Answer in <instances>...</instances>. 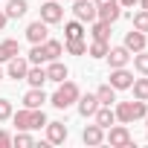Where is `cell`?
<instances>
[{
  "mask_svg": "<svg viewBox=\"0 0 148 148\" xmlns=\"http://www.w3.org/2000/svg\"><path fill=\"white\" fill-rule=\"evenodd\" d=\"M113 113H116V122H122V125H131V122H136V119H145V113H148V105H145L142 99H134V102H119Z\"/></svg>",
  "mask_w": 148,
  "mask_h": 148,
  "instance_id": "277c9868",
  "label": "cell"
},
{
  "mask_svg": "<svg viewBox=\"0 0 148 148\" xmlns=\"http://www.w3.org/2000/svg\"><path fill=\"white\" fill-rule=\"evenodd\" d=\"M12 102L9 99H0V122H6V119H12Z\"/></svg>",
  "mask_w": 148,
  "mask_h": 148,
  "instance_id": "1f68e13d",
  "label": "cell"
},
{
  "mask_svg": "<svg viewBox=\"0 0 148 148\" xmlns=\"http://www.w3.org/2000/svg\"><path fill=\"white\" fill-rule=\"evenodd\" d=\"M12 145H18V148H32V145H35V139L29 136V131H21L18 136H12Z\"/></svg>",
  "mask_w": 148,
  "mask_h": 148,
  "instance_id": "f546056e",
  "label": "cell"
},
{
  "mask_svg": "<svg viewBox=\"0 0 148 148\" xmlns=\"http://www.w3.org/2000/svg\"><path fill=\"white\" fill-rule=\"evenodd\" d=\"M6 21H9V18H6V12H3V6H0V32L6 29Z\"/></svg>",
  "mask_w": 148,
  "mask_h": 148,
  "instance_id": "836d02e7",
  "label": "cell"
},
{
  "mask_svg": "<svg viewBox=\"0 0 148 148\" xmlns=\"http://www.w3.org/2000/svg\"><path fill=\"white\" fill-rule=\"evenodd\" d=\"M139 6H142V9H148V0H139Z\"/></svg>",
  "mask_w": 148,
  "mask_h": 148,
  "instance_id": "d590c367",
  "label": "cell"
},
{
  "mask_svg": "<svg viewBox=\"0 0 148 148\" xmlns=\"http://www.w3.org/2000/svg\"><path fill=\"white\" fill-rule=\"evenodd\" d=\"M26 70H29V58L15 55V58H9V61H6V76H9V79H15V82L26 79Z\"/></svg>",
  "mask_w": 148,
  "mask_h": 148,
  "instance_id": "8fae6325",
  "label": "cell"
},
{
  "mask_svg": "<svg viewBox=\"0 0 148 148\" xmlns=\"http://www.w3.org/2000/svg\"><path fill=\"white\" fill-rule=\"evenodd\" d=\"M96 108H99V99H96V93H84V96H79V113L87 119V116H93L96 113Z\"/></svg>",
  "mask_w": 148,
  "mask_h": 148,
  "instance_id": "ac0fdd59",
  "label": "cell"
},
{
  "mask_svg": "<svg viewBox=\"0 0 148 148\" xmlns=\"http://www.w3.org/2000/svg\"><path fill=\"white\" fill-rule=\"evenodd\" d=\"M134 29H139V32H148V9H139V12L134 15Z\"/></svg>",
  "mask_w": 148,
  "mask_h": 148,
  "instance_id": "4dcf8cb0",
  "label": "cell"
},
{
  "mask_svg": "<svg viewBox=\"0 0 148 148\" xmlns=\"http://www.w3.org/2000/svg\"><path fill=\"white\" fill-rule=\"evenodd\" d=\"M108 79H110L108 84H110L113 90H131V84H134V73H131L128 67H113Z\"/></svg>",
  "mask_w": 148,
  "mask_h": 148,
  "instance_id": "52a82bcc",
  "label": "cell"
},
{
  "mask_svg": "<svg viewBox=\"0 0 148 148\" xmlns=\"http://www.w3.org/2000/svg\"><path fill=\"white\" fill-rule=\"evenodd\" d=\"M96 99H99V105H110V102H116V90L110 84H102L96 90Z\"/></svg>",
  "mask_w": 148,
  "mask_h": 148,
  "instance_id": "f1b7e54d",
  "label": "cell"
},
{
  "mask_svg": "<svg viewBox=\"0 0 148 148\" xmlns=\"http://www.w3.org/2000/svg\"><path fill=\"white\" fill-rule=\"evenodd\" d=\"M131 90H134V99H142V102H148V76H142V79H134Z\"/></svg>",
  "mask_w": 148,
  "mask_h": 148,
  "instance_id": "484cf974",
  "label": "cell"
},
{
  "mask_svg": "<svg viewBox=\"0 0 148 148\" xmlns=\"http://www.w3.org/2000/svg\"><path fill=\"white\" fill-rule=\"evenodd\" d=\"M67 76H70L67 64H61L58 58H55V61H49V67H47V82H55V84H58V82H64Z\"/></svg>",
  "mask_w": 148,
  "mask_h": 148,
  "instance_id": "e0dca14e",
  "label": "cell"
},
{
  "mask_svg": "<svg viewBox=\"0 0 148 148\" xmlns=\"http://www.w3.org/2000/svg\"><path fill=\"white\" fill-rule=\"evenodd\" d=\"M12 122L18 125V131H41L49 119L44 108H21L18 113H12Z\"/></svg>",
  "mask_w": 148,
  "mask_h": 148,
  "instance_id": "6da1fadb",
  "label": "cell"
},
{
  "mask_svg": "<svg viewBox=\"0 0 148 148\" xmlns=\"http://www.w3.org/2000/svg\"><path fill=\"white\" fill-rule=\"evenodd\" d=\"M122 47H125L131 55H134V52H142V49H145V32H139V29H131V32L125 35V44H122Z\"/></svg>",
  "mask_w": 148,
  "mask_h": 148,
  "instance_id": "4fadbf2b",
  "label": "cell"
},
{
  "mask_svg": "<svg viewBox=\"0 0 148 148\" xmlns=\"http://www.w3.org/2000/svg\"><path fill=\"white\" fill-rule=\"evenodd\" d=\"M0 82H3V70H0Z\"/></svg>",
  "mask_w": 148,
  "mask_h": 148,
  "instance_id": "8d00e7d4",
  "label": "cell"
},
{
  "mask_svg": "<svg viewBox=\"0 0 148 148\" xmlns=\"http://www.w3.org/2000/svg\"><path fill=\"white\" fill-rule=\"evenodd\" d=\"M47 38H49V23H44L41 18L26 26V41H29V44H44Z\"/></svg>",
  "mask_w": 148,
  "mask_h": 148,
  "instance_id": "30bf717a",
  "label": "cell"
},
{
  "mask_svg": "<svg viewBox=\"0 0 148 148\" xmlns=\"http://www.w3.org/2000/svg\"><path fill=\"white\" fill-rule=\"evenodd\" d=\"M70 38H84V23L82 21H67L64 23V41Z\"/></svg>",
  "mask_w": 148,
  "mask_h": 148,
  "instance_id": "cb8c5ba5",
  "label": "cell"
},
{
  "mask_svg": "<svg viewBox=\"0 0 148 148\" xmlns=\"http://www.w3.org/2000/svg\"><path fill=\"white\" fill-rule=\"evenodd\" d=\"M26 82H29L32 87H44V82H47V67L29 64V70H26Z\"/></svg>",
  "mask_w": 148,
  "mask_h": 148,
  "instance_id": "ffe728a7",
  "label": "cell"
},
{
  "mask_svg": "<svg viewBox=\"0 0 148 148\" xmlns=\"http://www.w3.org/2000/svg\"><path fill=\"white\" fill-rule=\"evenodd\" d=\"M26 9H29V3H26V0H9V3L3 6V12H6V18H12V21H18V18H23V15H26Z\"/></svg>",
  "mask_w": 148,
  "mask_h": 148,
  "instance_id": "44dd1931",
  "label": "cell"
},
{
  "mask_svg": "<svg viewBox=\"0 0 148 148\" xmlns=\"http://www.w3.org/2000/svg\"><path fill=\"white\" fill-rule=\"evenodd\" d=\"M61 52H64V44L47 38L44 44H32V49H29V64H49V61H55Z\"/></svg>",
  "mask_w": 148,
  "mask_h": 148,
  "instance_id": "3957f363",
  "label": "cell"
},
{
  "mask_svg": "<svg viewBox=\"0 0 148 148\" xmlns=\"http://www.w3.org/2000/svg\"><path fill=\"white\" fill-rule=\"evenodd\" d=\"M79 96H82V90H79V84L76 82H58V87H55V93L49 96V105L52 108H58V110H67V108H73L79 102Z\"/></svg>",
  "mask_w": 148,
  "mask_h": 148,
  "instance_id": "7a4b0ae2",
  "label": "cell"
},
{
  "mask_svg": "<svg viewBox=\"0 0 148 148\" xmlns=\"http://www.w3.org/2000/svg\"><path fill=\"white\" fill-rule=\"evenodd\" d=\"M44 128H47V145H61L67 139V134H70L64 122H47Z\"/></svg>",
  "mask_w": 148,
  "mask_h": 148,
  "instance_id": "7c38bea8",
  "label": "cell"
},
{
  "mask_svg": "<svg viewBox=\"0 0 148 148\" xmlns=\"http://www.w3.org/2000/svg\"><path fill=\"white\" fill-rule=\"evenodd\" d=\"M73 15L82 23H93L96 21V3L93 0H76V3H73Z\"/></svg>",
  "mask_w": 148,
  "mask_h": 148,
  "instance_id": "ba28073f",
  "label": "cell"
},
{
  "mask_svg": "<svg viewBox=\"0 0 148 148\" xmlns=\"http://www.w3.org/2000/svg\"><path fill=\"white\" fill-rule=\"evenodd\" d=\"M21 55V44L15 38H6V41H0V64H6L9 58Z\"/></svg>",
  "mask_w": 148,
  "mask_h": 148,
  "instance_id": "d6986e66",
  "label": "cell"
},
{
  "mask_svg": "<svg viewBox=\"0 0 148 148\" xmlns=\"http://www.w3.org/2000/svg\"><path fill=\"white\" fill-rule=\"evenodd\" d=\"M139 0H119V6H136Z\"/></svg>",
  "mask_w": 148,
  "mask_h": 148,
  "instance_id": "e575fe53",
  "label": "cell"
},
{
  "mask_svg": "<svg viewBox=\"0 0 148 148\" xmlns=\"http://www.w3.org/2000/svg\"><path fill=\"white\" fill-rule=\"evenodd\" d=\"M105 58H108L110 70H113V67H128V61H131V52H128L125 47H110Z\"/></svg>",
  "mask_w": 148,
  "mask_h": 148,
  "instance_id": "5bb4252c",
  "label": "cell"
},
{
  "mask_svg": "<svg viewBox=\"0 0 148 148\" xmlns=\"http://www.w3.org/2000/svg\"><path fill=\"white\" fill-rule=\"evenodd\" d=\"M105 139L113 145V148H131L134 145V139H131V131H128V125H110L108 128V134H105Z\"/></svg>",
  "mask_w": 148,
  "mask_h": 148,
  "instance_id": "5b68a950",
  "label": "cell"
},
{
  "mask_svg": "<svg viewBox=\"0 0 148 148\" xmlns=\"http://www.w3.org/2000/svg\"><path fill=\"white\" fill-rule=\"evenodd\" d=\"M44 102H49V99H47V93H44L41 87H32V90L23 96V108H44Z\"/></svg>",
  "mask_w": 148,
  "mask_h": 148,
  "instance_id": "603a6c76",
  "label": "cell"
},
{
  "mask_svg": "<svg viewBox=\"0 0 148 148\" xmlns=\"http://www.w3.org/2000/svg\"><path fill=\"white\" fill-rule=\"evenodd\" d=\"M12 145V134L9 131H0V148H9Z\"/></svg>",
  "mask_w": 148,
  "mask_h": 148,
  "instance_id": "d6a6232c",
  "label": "cell"
},
{
  "mask_svg": "<svg viewBox=\"0 0 148 148\" xmlns=\"http://www.w3.org/2000/svg\"><path fill=\"white\" fill-rule=\"evenodd\" d=\"M108 49H110V44H108V41H93V44L87 47V55H90V58H105V55H108Z\"/></svg>",
  "mask_w": 148,
  "mask_h": 148,
  "instance_id": "83f0119b",
  "label": "cell"
},
{
  "mask_svg": "<svg viewBox=\"0 0 148 148\" xmlns=\"http://www.w3.org/2000/svg\"><path fill=\"white\" fill-rule=\"evenodd\" d=\"M82 139H84V145H102V142H105V128H99V125L93 122V125H87V128L82 131Z\"/></svg>",
  "mask_w": 148,
  "mask_h": 148,
  "instance_id": "2e32d148",
  "label": "cell"
},
{
  "mask_svg": "<svg viewBox=\"0 0 148 148\" xmlns=\"http://www.w3.org/2000/svg\"><path fill=\"white\" fill-rule=\"evenodd\" d=\"M41 21L49 23V26H52V23H61V21H64V6L55 3V0H47V3L41 6Z\"/></svg>",
  "mask_w": 148,
  "mask_h": 148,
  "instance_id": "9c48e42d",
  "label": "cell"
},
{
  "mask_svg": "<svg viewBox=\"0 0 148 148\" xmlns=\"http://www.w3.org/2000/svg\"><path fill=\"white\" fill-rule=\"evenodd\" d=\"M96 3V18L99 21H108V23H116L122 9H119V0H93Z\"/></svg>",
  "mask_w": 148,
  "mask_h": 148,
  "instance_id": "8992f818",
  "label": "cell"
},
{
  "mask_svg": "<svg viewBox=\"0 0 148 148\" xmlns=\"http://www.w3.org/2000/svg\"><path fill=\"white\" fill-rule=\"evenodd\" d=\"M93 119H96V125H99V128H105V131H108V128L116 122V113L110 110V105H99V108H96V113H93Z\"/></svg>",
  "mask_w": 148,
  "mask_h": 148,
  "instance_id": "9a60e30c",
  "label": "cell"
},
{
  "mask_svg": "<svg viewBox=\"0 0 148 148\" xmlns=\"http://www.w3.org/2000/svg\"><path fill=\"white\" fill-rule=\"evenodd\" d=\"M64 49L70 55H84L87 52V41L84 38H70V41H64Z\"/></svg>",
  "mask_w": 148,
  "mask_h": 148,
  "instance_id": "d4e9b609",
  "label": "cell"
},
{
  "mask_svg": "<svg viewBox=\"0 0 148 148\" xmlns=\"http://www.w3.org/2000/svg\"><path fill=\"white\" fill-rule=\"evenodd\" d=\"M90 35H93V41H110V23L96 18V21L90 23Z\"/></svg>",
  "mask_w": 148,
  "mask_h": 148,
  "instance_id": "7402d4cb",
  "label": "cell"
},
{
  "mask_svg": "<svg viewBox=\"0 0 148 148\" xmlns=\"http://www.w3.org/2000/svg\"><path fill=\"white\" fill-rule=\"evenodd\" d=\"M131 58H134V70L139 73V76H148V52L142 49V52H134Z\"/></svg>",
  "mask_w": 148,
  "mask_h": 148,
  "instance_id": "4316f807",
  "label": "cell"
}]
</instances>
